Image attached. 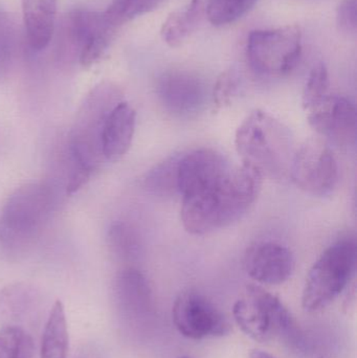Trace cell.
Listing matches in <instances>:
<instances>
[{
	"instance_id": "cell-12",
	"label": "cell",
	"mask_w": 357,
	"mask_h": 358,
	"mask_svg": "<svg viewBox=\"0 0 357 358\" xmlns=\"http://www.w3.org/2000/svg\"><path fill=\"white\" fill-rule=\"evenodd\" d=\"M157 94L169 113L177 117H191L203 109L207 100V86L194 73L171 71L161 76Z\"/></svg>"
},
{
	"instance_id": "cell-22",
	"label": "cell",
	"mask_w": 357,
	"mask_h": 358,
	"mask_svg": "<svg viewBox=\"0 0 357 358\" xmlns=\"http://www.w3.org/2000/svg\"><path fill=\"white\" fill-rule=\"evenodd\" d=\"M34 341L31 334L22 328L1 327L0 358H34Z\"/></svg>"
},
{
	"instance_id": "cell-4",
	"label": "cell",
	"mask_w": 357,
	"mask_h": 358,
	"mask_svg": "<svg viewBox=\"0 0 357 358\" xmlns=\"http://www.w3.org/2000/svg\"><path fill=\"white\" fill-rule=\"evenodd\" d=\"M242 163L258 170L263 178L283 179L289 174L293 143L289 128L266 111L249 113L235 136Z\"/></svg>"
},
{
	"instance_id": "cell-32",
	"label": "cell",
	"mask_w": 357,
	"mask_h": 358,
	"mask_svg": "<svg viewBox=\"0 0 357 358\" xmlns=\"http://www.w3.org/2000/svg\"><path fill=\"white\" fill-rule=\"evenodd\" d=\"M320 358H323V357H320Z\"/></svg>"
},
{
	"instance_id": "cell-25",
	"label": "cell",
	"mask_w": 357,
	"mask_h": 358,
	"mask_svg": "<svg viewBox=\"0 0 357 358\" xmlns=\"http://www.w3.org/2000/svg\"><path fill=\"white\" fill-rule=\"evenodd\" d=\"M329 73L323 63L314 65L310 71L302 96V106L306 111H309L314 106L322 102L328 96Z\"/></svg>"
},
{
	"instance_id": "cell-10",
	"label": "cell",
	"mask_w": 357,
	"mask_h": 358,
	"mask_svg": "<svg viewBox=\"0 0 357 358\" xmlns=\"http://www.w3.org/2000/svg\"><path fill=\"white\" fill-rule=\"evenodd\" d=\"M172 319L177 331L190 340L221 338L232 329L230 321L209 298L187 290L176 298Z\"/></svg>"
},
{
	"instance_id": "cell-31",
	"label": "cell",
	"mask_w": 357,
	"mask_h": 358,
	"mask_svg": "<svg viewBox=\"0 0 357 358\" xmlns=\"http://www.w3.org/2000/svg\"><path fill=\"white\" fill-rule=\"evenodd\" d=\"M180 358H190V357H180Z\"/></svg>"
},
{
	"instance_id": "cell-19",
	"label": "cell",
	"mask_w": 357,
	"mask_h": 358,
	"mask_svg": "<svg viewBox=\"0 0 357 358\" xmlns=\"http://www.w3.org/2000/svg\"><path fill=\"white\" fill-rule=\"evenodd\" d=\"M68 347V327L64 306L60 301H57L44 326L40 358H67Z\"/></svg>"
},
{
	"instance_id": "cell-5",
	"label": "cell",
	"mask_w": 357,
	"mask_h": 358,
	"mask_svg": "<svg viewBox=\"0 0 357 358\" xmlns=\"http://www.w3.org/2000/svg\"><path fill=\"white\" fill-rule=\"evenodd\" d=\"M356 244L342 239L329 246L312 265L306 278L302 306L316 313L330 305L344 292L356 271Z\"/></svg>"
},
{
	"instance_id": "cell-30",
	"label": "cell",
	"mask_w": 357,
	"mask_h": 358,
	"mask_svg": "<svg viewBox=\"0 0 357 358\" xmlns=\"http://www.w3.org/2000/svg\"><path fill=\"white\" fill-rule=\"evenodd\" d=\"M75 358H92V357H90V355H85V353H83V355H78V357Z\"/></svg>"
},
{
	"instance_id": "cell-16",
	"label": "cell",
	"mask_w": 357,
	"mask_h": 358,
	"mask_svg": "<svg viewBox=\"0 0 357 358\" xmlns=\"http://www.w3.org/2000/svg\"><path fill=\"white\" fill-rule=\"evenodd\" d=\"M23 22L31 50L40 52L50 44L57 19V0H21Z\"/></svg>"
},
{
	"instance_id": "cell-26",
	"label": "cell",
	"mask_w": 357,
	"mask_h": 358,
	"mask_svg": "<svg viewBox=\"0 0 357 358\" xmlns=\"http://www.w3.org/2000/svg\"><path fill=\"white\" fill-rule=\"evenodd\" d=\"M16 50V31L10 19L0 14V78L6 76L12 66Z\"/></svg>"
},
{
	"instance_id": "cell-13",
	"label": "cell",
	"mask_w": 357,
	"mask_h": 358,
	"mask_svg": "<svg viewBox=\"0 0 357 358\" xmlns=\"http://www.w3.org/2000/svg\"><path fill=\"white\" fill-rule=\"evenodd\" d=\"M247 275L258 283L280 285L286 282L295 269V258L287 246L278 242H258L245 255Z\"/></svg>"
},
{
	"instance_id": "cell-15",
	"label": "cell",
	"mask_w": 357,
	"mask_h": 358,
	"mask_svg": "<svg viewBox=\"0 0 357 358\" xmlns=\"http://www.w3.org/2000/svg\"><path fill=\"white\" fill-rule=\"evenodd\" d=\"M136 113L125 100L119 102L108 115L102 136L105 161H119L129 150L136 132Z\"/></svg>"
},
{
	"instance_id": "cell-1",
	"label": "cell",
	"mask_w": 357,
	"mask_h": 358,
	"mask_svg": "<svg viewBox=\"0 0 357 358\" xmlns=\"http://www.w3.org/2000/svg\"><path fill=\"white\" fill-rule=\"evenodd\" d=\"M263 176L242 163L188 195L182 196L180 219L184 229L203 236L240 220L255 203Z\"/></svg>"
},
{
	"instance_id": "cell-23",
	"label": "cell",
	"mask_w": 357,
	"mask_h": 358,
	"mask_svg": "<svg viewBox=\"0 0 357 358\" xmlns=\"http://www.w3.org/2000/svg\"><path fill=\"white\" fill-rule=\"evenodd\" d=\"M166 0H111L106 13L108 18L117 27L156 10Z\"/></svg>"
},
{
	"instance_id": "cell-18",
	"label": "cell",
	"mask_w": 357,
	"mask_h": 358,
	"mask_svg": "<svg viewBox=\"0 0 357 358\" xmlns=\"http://www.w3.org/2000/svg\"><path fill=\"white\" fill-rule=\"evenodd\" d=\"M203 0H191L184 8L171 13L161 27V38L171 46L182 45L197 29L203 16Z\"/></svg>"
},
{
	"instance_id": "cell-3",
	"label": "cell",
	"mask_w": 357,
	"mask_h": 358,
	"mask_svg": "<svg viewBox=\"0 0 357 358\" xmlns=\"http://www.w3.org/2000/svg\"><path fill=\"white\" fill-rule=\"evenodd\" d=\"M54 206L56 193L48 183H29L16 189L0 214L1 250L10 257L27 254L48 227Z\"/></svg>"
},
{
	"instance_id": "cell-28",
	"label": "cell",
	"mask_w": 357,
	"mask_h": 358,
	"mask_svg": "<svg viewBox=\"0 0 357 358\" xmlns=\"http://www.w3.org/2000/svg\"><path fill=\"white\" fill-rule=\"evenodd\" d=\"M337 23L340 31L356 35L357 29V0H342L337 10Z\"/></svg>"
},
{
	"instance_id": "cell-29",
	"label": "cell",
	"mask_w": 357,
	"mask_h": 358,
	"mask_svg": "<svg viewBox=\"0 0 357 358\" xmlns=\"http://www.w3.org/2000/svg\"><path fill=\"white\" fill-rule=\"evenodd\" d=\"M249 358H276L272 357L270 353L264 352L262 350H254L252 351L251 355H249Z\"/></svg>"
},
{
	"instance_id": "cell-8",
	"label": "cell",
	"mask_w": 357,
	"mask_h": 358,
	"mask_svg": "<svg viewBox=\"0 0 357 358\" xmlns=\"http://www.w3.org/2000/svg\"><path fill=\"white\" fill-rule=\"evenodd\" d=\"M117 29L105 12L73 10L63 21V41L82 66L89 67L104 56Z\"/></svg>"
},
{
	"instance_id": "cell-9",
	"label": "cell",
	"mask_w": 357,
	"mask_h": 358,
	"mask_svg": "<svg viewBox=\"0 0 357 358\" xmlns=\"http://www.w3.org/2000/svg\"><path fill=\"white\" fill-rule=\"evenodd\" d=\"M289 176L300 189L310 195L331 193L339 180V166L326 141H305L293 152Z\"/></svg>"
},
{
	"instance_id": "cell-2",
	"label": "cell",
	"mask_w": 357,
	"mask_h": 358,
	"mask_svg": "<svg viewBox=\"0 0 357 358\" xmlns=\"http://www.w3.org/2000/svg\"><path fill=\"white\" fill-rule=\"evenodd\" d=\"M123 100L122 90L110 82L99 84L84 99L69 134L71 164L67 193L81 189L104 163L102 136L105 124L112 109Z\"/></svg>"
},
{
	"instance_id": "cell-14",
	"label": "cell",
	"mask_w": 357,
	"mask_h": 358,
	"mask_svg": "<svg viewBox=\"0 0 357 358\" xmlns=\"http://www.w3.org/2000/svg\"><path fill=\"white\" fill-rule=\"evenodd\" d=\"M43 296L29 283L10 284L0 290V325L22 328L33 326L39 317Z\"/></svg>"
},
{
	"instance_id": "cell-7",
	"label": "cell",
	"mask_w": 357,
	"mask_h": 358,
	"mask_svg": "<svg viewBox=\"0 0 357 358\" xmlns=\"http://www.w3.org/2000/svg\"><path fill=\"white\" fill-rule=\"evenodd\" d=\"M247 52L256 73L268 77L287 75L295 69L301 57V31L297 25H286L252 31Z\"/></svg>"
},
{
	"instance_id": "cell-27",
	"label": "cell",
	"mask_w": 357,
	"mask_h": 358,
	"mask_svg": "<svg viewBox=\"0 0 357 358\" xmlns=\"http://www.w3.org/2000/svg\"><path fill=\"white\" fill-rule=\"evenodd\" d=\"M238 88V77L232 69L224 71L214 86V105L217 109L224 108L232 104L233 98Z\"/></svg>"
},
{
	"instance_id": "cell-20",
	"label": "cell",
	"mask_w": 357,
	"mask_h": 358,
	"mask_svg": "<svg viewBox=\"0 0 357 358\" xmlns=\"http://www.w3.org/2000/svg\"><path fill=\"white\" fill-rule=\"evenodd\" d=\"M108 243L111 252L125 261L140 258L143 241L138 229L125 221L113 223L108 231Z\"/></svg>"
},
{
	"instance_id": "cell-21",
	"label": "cell",
	"mask_w": 357,
	"mask_h": 358,
	"mask_svg": "<svg viewBox=\"0 0 357 358\" xmlns=\"http://www.w3.org/2000/svg\"><path fill=\"white\" fill-rule=\"evenodd\" d=\"M180 155L168 157L152 168L144 178V187L153 195L167 197L178 194L177 170Z\"/></svg>"
},
{
	"instance_id": "cell-6",
	"label": "cell",
	"mask_w": 357,
	"mask_h": 358,
	"mask_svg": "<svg viewBox=\"0 0 357 358\" xmlns=\"http://www.w3.org/2000/svg\"><path fill=\"white\" fill-rule=\"evenodd\" d=\"M233 315L239 328L256 342L291 338L296 332L291 313L261 286H247L245 294L235 303Z\"/></svg>"
},
{
	"instance_id": "cell-24",
	"label": "cell",
	"mask_w": 357,
	"mask_h": 358,
	"mask_svg": "<svg viewBox=\"0 0 357 358\" xmlns=\"http://www.w3.org/2000/svg\"><path fill=\"white\" fill-rule=\"evenodd\" d=\"M256 2L257 0H210L207 17L216 27L228 24L245 16Z\"/></svg>"
},
{
	"instance_id": "cell-17",
	"label": "cell",
	"mask_w": 357,
	"mask_h": 358,
	"mask_svg": "<svg viewBox=\"0 0 357 358\" xmlns=\"http://www.w3.org/2000/svg\"><path fill=\"white\" fill-rule=\"evenodd\" d=\"M117 304L126 313H147L152 306V292L145 275L133 267L124 269L115 282Z\"/></svg>"
},
{
	"instance_id": "cell-11",
	"label": "cell",
	"mask_w": 357,
	"mask_h": 358,
	"mask_svg": "<svg viewBox=\"0 0 357 358\" xmlns=\"http://www.w3.org/2000/svg\"><path fill=\"white\" fill-rule=\"evenodd\" d=\"M308 113V123L323 138L339 146L356 142V108L349 99L328 94Z\"/></svg>"
}]
</instances>
